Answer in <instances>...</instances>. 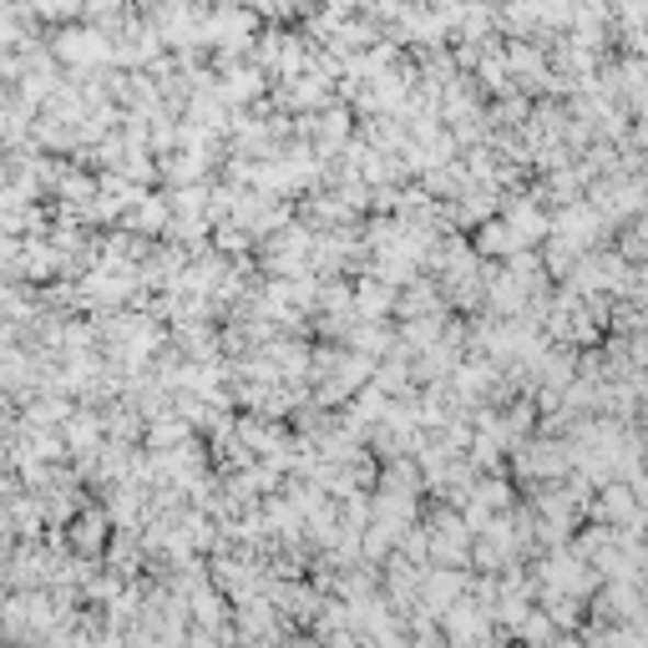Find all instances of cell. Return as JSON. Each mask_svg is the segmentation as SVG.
<instances>
[{
	"label": "cell",
	"mask_w": 648,
	"mask_h": 648,
	"mask_svg": "<svg viewBox=\"0 0 648 648\" xmlns=\"http://www.w3.org/2000/svg\"><path fill=\"white\" fill-rule=\"evenodd\" d=\"M52 52L61 67H106V61H117V36L106 26H61L52 41Z\"/></svg>",
	"instance_id": "1"
},
{
	"label": "cell",
	"mask_w": 648,
	"mask_h": 648,
	"mask_svg": "<svg viewBox=\"0 0 648 648\" xmlns=\"http://www.w3.org/2000/svg\"><path fill=\"white\" fill-rule=\"evenodd\" d=\"M471 537H477V532L466 527L462 512H436L431 516V562H441V568H466V562H471Z\"/></svg>",
	"instance_id": "2"
},
{
	"label": "cell",
	"mask_w": 648,
	"mask_h": 648,
	"mask_svg": "<svg viewBox=\"0 0 648 648\" xmlns=\"http://www.w3.org/2000/svg\"><path fill=\"white\" fill-rule=\"evenodd\" d=\"M516 471L527 481H562L572 471V441H537L516 451Z\"/></svg>",
	"instance_id": "3"
},
{
	"label": "cell",
	"mask_w": 648,
	"mask_h": 648,
	"mask_svg": "<svg viewBox=\"0 0 648 648\" xmlns=\"http://www.w3.org/2000/svg\"><path fill=\"white\" fill-rule=\"evenodd\" d=\"M593 516H598V522H613V527H623V532H644V522H648L644 502H638V491H634V487H623L618 477L603 487V497H598Z\"/></svg>",
	"instance_id": "4"
},
{
	"label": "cell",
	"mask_w": 648,
	"mask_h": 648,
	"mask_svg": "<svg viewBox=\"0 0 648 648\" xmlns=\"http://www.w3.org/2000/svg\"><path fill=\"white\" fill-rule=\"evenodd\" d=\"M466 588H471V572L431 562V568H425V588H421V603H416V609H425L431 618H441V613H446L451 603L466 593Z\"/></svg>",
	"instance_id": "5"
},
{
	"label": "cell",
	"mask_w": 648,
	"mask_h": 648,
	"mask_svg": "<svg viewBox=\"0 0 648 648\" xmlns=\"http://www.w3.org/2000/svg\"><path fill=\"white\" fill-rule=\"evenodd\" d=\"M269 71L259 67V61H234V67H224V81H218V92H224V102L228 106H239V102H259V96L269 92Z\"/></svg>",
	"instance_id": "6"
},
{
	"label": "cell",
	"mask_w": 648,
	"mask_h": 648,
	"mask_svg": "<svg viewBox=\"0 0 648 648\" xmlns=\"http://www.w3.org/2000/svg\"><path fill=\"white\" fill-rule=\"evenodd\" d=\"M507 224L522 234V243H543L547 234H553V218L543 213V198L537 193H527V198H507Z\"/></svg>",
	"instance_id": "7"
},
{
	"label": "cell",
	"mask_w": 648,
	"mask_h": 648,
	"mask_svg": "<svg viewBox=\"0 0 648 648\" xmlns=\"http://www.w3.org/2000/svg\"><path fill=\"white\" fill-rule=\"evenodd\" d=\"M497 203H502V187L497 183H471L462 193V198H456V208H451V218H456V224H487V218H497Z\"/></svg>",
	"instance_id": "8"
},
{
	"label": "cell",
	"mask_w": 648,
	"mask_h": 648,
	"mask_svg": "<svg viewBox=\"0 0 648 648\" xmlns=\"http://www.w3.org/2000/svg\"><path fill=\"white\" fill-rule=\"evenodd\" d=\"M127 228H137V234H147V239H158V234H168L172 224V193H147L143 203H137L127 218H122Z\"/></svg>",
	"instance_id": "9"
},
{
	"label": "cell",
	"mask_w": 648,
	"mask_h": 648,
	"mask_svg": "<svg viewBox=\"0 0 648 648\" xmlns=\"http://www.w3.org/2000/svg\"><path fill=\"white\" fill-rule=\"evenodd\" d=\"M106 527H112V512H106V507H81V516L71 522V547L96 557L106 543Z\"/></svg>",
	"instance_id": "10"
},
{
	"label": "cell",
	"mask_w": 648,
	"mask_h": 648,
	"mask_svg": "<svg viewBox=\"0 0 648 648\" xmlns=\"http://www.w3.org/2000/svg\"><path fill=\"white\" fill-rule=\"evenodd\" d=\"M477 249H481V259H512V253L527 249V243H522V234H516L507 218H487V224L477 228Z\"/></svg>",
	"instance_id": "11"
},
{
	"label": "cell",
	"mask_w": 648,
	"mask_h": 648,
	"mask_svg": "<svg viewBox=\"0 0 648 648\" xmlns=\"http://www.w3.org/2000/svg\"><path fill=\"white\" fill-rule=\"evenodd\" d=\"M451 31L462 41H487L491 31H497V11H491L487 0H462L456 5V21H451Z\"/></svg>",
	"instance_id": "12"
},
{
	"label": "cell",
	"mask_w": 648,
	"mask_h": 648,
	"mask_svg": "<svg viewBox=\"0 0 648 648\" xmlns=\"http://www.w3.org/2000/svg\"><path fill=\"white\" fill-rule=\"evenodd\" d=\"M396 305H400L396 284H385L380 274H375V278H360V284H355V309H360L365 319H385Z\"/></svg>",
	"instance_id": "13"
},
{
	"label": "cell",
	"mask_w": 648,
	"mask_h": 648,
	"mask_svg": "<svg viewBox=\"0 0 648 648\" xmlns=\"http://www.w3.org/2000/svg\"><path fill=\"white\" fill-rule=\"evenodd\" d=\"M344 344L380 360V355H390V350H396V334L385 330V319H365V315H360L355 325H350V334H344Z\"/></svg>",
	"instance_id": "14"
},
{
	"label": "cell",
	"mask_w": 648,
	"mask_h": 648,
	"mask_svg": "<svg viewBox=\"0 0 648 648\" xmlns=\"http://www.w3.org/2000/svg\"><path fill=\"white\" fill-rule=\"evenodd\" d=\"M208 168L213 162L208 158H198V152H172V158H162V183L168 187H187V183H203L208 178Z\"/></svg>",
	"instance_id": "15"
},
{
	"label": "cell",
	"mask_w": 648,
	"mask_h": 648,
	"mask_svg": "<svg viewBox=\"0 0 648 648\" xmlns=\"http://www.w3.org/2000/svg\"><path fill=\"white\" fill-rule=\"evenodd\" d=\"M385 410H390V396H385L380 385H365V390H355L350 396V410H344V421H355V425H380L385 421Z\"/></svg>",
	"instance_id": "16"
},
{
	"label": "cell",
	"mask_w": 648,
	"mask_h": 648,
	"mask_svg": "<svg viewBox=\"0 0 648 648\" xmlns=\"http://www.w3.org/2000/svg\"><path fill=\"white\" fill-rule=\"evenodd\" d=\"M446 294L436 289V284H421V278H416V284H406V294H400V315L406 319H416V315H446Z\"/></svg>",
	"instance_id": "17"
},
{
	"label": "cell",
	"mask_w": 648,
	"mask_h": 648,
	"mask_svg": "<svg viewBox=\"0 0 648 648\" xmlns=\"http://www.w3.org/2000/svg\"><path fill=\"white\" fill-rule=\"evenodd\" d=\"M441 334H446V315H416V319H406V334H400V344H406L410 355H421V350H431Z\"/></svg>",
	"instance_id": "18"
},
{
	"label": "cell",
	"mask_w": 648,
	"mask_h": 648,
	"mask_svg": "<svg viewBox=\"0 0 648 648\" xmlns=\"http://www.w3.org/2000/svg\"><path fill=\"white\" fill-rule=\"evenodd\" d=\"M371 46H375V26H371V21H344V26L330 36V52L334 56H360V52H371Z\"/></svg>",
	"instance_id": "19"
},
{
	"label": "cell",
	"mask_w": 648,
	"mask_h": 648,
	"mask_svg": "<svg viewBox=\"0 0 648 648\" xmlns=\"http://www.w3.org/2000/svg\"><path fill=\"white\" fill-rule=\"evenodd\" d=\"M410 516H416V491H390V487H385L380 497H375V522L410 527Z\"/></svg>",
	"instance_id": "20"
},
{
	"label": "cell",
	"mask_w": 648,
	"mask_h": 648,
	"mask_svg": "<svg viewBox=\"0 0 648 648\" xmlns=\"http://www.w3.org/2000/svg\"><path fill=\"white\" fill-rule=\"evenodd\" d=\"M380 487H390V491H421V487H425V466H421V462H400V456H390V466L380 471Z\"/></svg>",
	"instance_id": "21"
},
{
	"label": "cell",
	"mask_w": 648,
	"mask_h": 648,
	"mask_svg": "<svg viewBox=\"0 0 648 648\" xmlns=\"http://www.w3.org/2000/svg\"><path fill=\"white\" fill-rule=\"evenodd\" d=\"M319 309H325V315H360L355 309V289H350V284H340V278H325V284H319V299H315Z\"/></svg>",
	"instance_id": "22"
},
{
	"label": "cell",
	"mask_w": 648,
	"mask_h": 648,
	"mask_svg": "<svg viewBox=\"0 0 648 648\" xmlns=\"http://www.w3.org/2000/svg\"><path fill=\"white\" fill-rule=\"evenodd\" d=\"M168 193H172V208H178V213H208V203H213V187L208 183L168 187Z\"/></svg>",
	"instance_id": "23"
},
{
	"label": "cell",
	"mask_w": 648,
	"mask_h": 648,
	"mask_svg": "<svg viewBox=\"0 0 648 648\" xmlns=\"http://www.w3.org/2000/svg\"><path fill=\"white\" fill-rule=\"evenodd\" d=\"M543 5V31H572L578 21V0H537Z\"/></svg>",
	"instance_id": "24"
},
{
	"label": "cell",
	"mask_w": 648,
	"mask_h": 648,
	"mask_svg": "<svg viewBox=\"0 0 648 648\" xmlns=\"http://www.w3.org/2000/svg\"><path fill=\"white\" fill-rule=\"evenodd\" d=\"M31 11L41 21H77V15H87V0H31Z\"/></svg>",
	"instance_id": "25"
},
{
	"label": "cell",
	"mask_w": 648,
	"mask_h": 648,
	"mask_svg": "<svg viewBox=\"0 0 648 648\" xmlns=\"http://www.w3.org/2000/svg\"><path fill=\"white\" fill-rule=\"evenodd\" d=\"M400 557H410V562H431V527H406Z\"/></svg>",
	"instance_id": "26"
},
{
	"label": "cell",
	"mask_w": 648,
	"mask_h": 648,
	"mask_svg": "<svg viewBox=\"0 0 648 648\" xmlns=\"http://www.w3.org/2000/svg\"><path fill=\"white\" fill-rule=\"evenodd\" d=\"M532 421H537V410H532V400H516V406L507 410V431H512V446H522V436L532 431Z\"/></svg>",
	"instance_id": "27"
},
{
	"label": "cell",
	"mask_w": 648,
	"mask_h": 648,
	"mask_svg": "<svg viewBox=\"0 0 648 648\" xmlns=\"http://www.w3.org/2000/svg\"><path fill=\"white\" fill-rule=\"evenodd\" d=\"M471 497H481L491 512H507V507H512V487H507V481H477Z\"/></svg>",
	"instance_id": "28"
},
{
	"label": "cell",
	"mask_w": 648,
	"mask_h": 648,
	"mask_svg": "<svg viewBox=\"0 0 648 648\" xmlns=\"http://www.w3.org/2000/svg\"><path fill=\"white\" fill-rule=\"evenodd\" d=\"M623 147H648V112H638V127L628 133V143Z\"/></svg>",
	"instance_id": "29"
},
{
	"label": "cell",
	"mask_w": 648,
	"mask_h": 648,
	"mask_svg": "<svg viewBox=\"0 0 648 648\" xmlns=\"http://www.w3.org/2000/svg\"><path fill=\"white\" fill-rule=\"evenodd\" d=\"M325 5H334V11H355L360 0H325Z\"/></svg>",
	"instance_id": "30"
}]
</instances>
